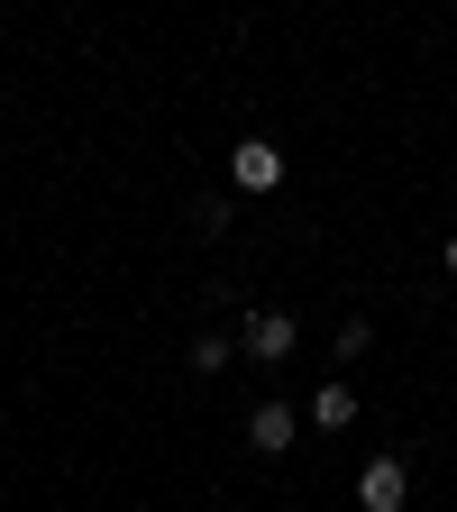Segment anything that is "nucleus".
I'll use <instances>...</instances> for the list:
<instances>
[{"label": "nucleus", "mask_w": 457, "mask_h": 512, "mask_svg": "<svg viewBox=\"0 0 457 512\" xmlns=\"http://www.w3.org/2000/svg\"><path fill=\"white\" fill-rule=\"evenodd\" d=\"M238 339H247V357H266V366H275V357H293L302 320H293V311H247V330H238Z\"/></svg>", "instance_id": "2"}, {"label": "nucleus", "mask_w": 457, "mask_h": 512, "mask_svg": "<svg viewBox=\"0 0 457 512\" xmlns=\"http://www.w3.org/2000/svg\"><path fill=\"white\" fill-rule=\"evenodd\" d=\"M220 366H229V339H220V330L192 339V375H220Z\"/></svg>", "instance_id": "6"}, {"label": "nucleus", "mask_w": 457, "mask_h": 512, "mask_svg": "<svg viewBox=\"0 0 457 512\" xmlns=\"http://www.w3.org/2000/svg\"><path fill=\"white\" fill-rule=\"evenodd\" d=\"M448 275H457V238H448Z\"/></svg>", "instance_id": "7"}, {"label": "nucleus", "mask_w": 457, "mask_h": 512, "mask_svg": "<svg viewBox=\"0 0 457 512\" xmlns=\"http://www.w3.org/2000/svg\"><path fill=\"white\" fill-rule=\"evenodd\" d=\"M403 494H412V467H403V458H375V467L357 476V503H366V512H403Z\"/></svg>", "instance_id": "3"}, {"label": "nucleus", "mask_w": 457, "mask_h": 512, "mask_svg": "<svg viewBox=\"0 0 457 512\" xmlns=\"http://www.w3.org/2000/svg\"><path fill=\"white\" fill-rule=\"evenodd\" d=\"M229 183H238V192H275V183H284V147L238 138V147H229Z\"/></svg>", "instance_id": "1"}, {"label": "nucleus", "mask_w": 457, "mask_h": 512, "mask_svg": "<svg viewBox=\"0 0 457 512\" xmlns=\"http://www.w3.org/2000/svg\"><path fill=\"white\" fill-rule=\"evenodd\" d=\"M293 430H302V412H293V403H256V412H247L256 458H284V448H293Z\"/></svg>", "instance_id": "4"}, {"label": "nucleus", "mask_w": 457, "mask_h": 512, "mask_svg": "<svg viewBox=\"0 0 457 512\" xmlns=\"http://www.w3.org/2000/svg\"><path fill=\"white\" fill-rule=\"evenodd\" d=\"M311 421L320 430H348L357 421V384H320V394H311Z\"/></svg>", "instance_id": "5"}]
</instances>
